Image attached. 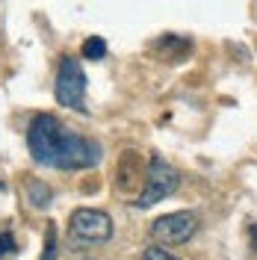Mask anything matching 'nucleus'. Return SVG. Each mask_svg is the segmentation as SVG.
I'll list each match as a JSON object with an SVG mask.
<instances>
[{"instance_id":"9b49d317","label":"nucleus","mask_w":257,"mask_h":260,"mask_svg":"<svg viewBox=\"0 0 257 260\" xmlns=\"http://www.w3.org/2000/svg\"><path fill=\"white\" fill-rule=\"evenodd\" d=\"M142 260H180V257L169 254V251L160 248V245H151V248H145V251H142Z\"/></svg>"},{"instance_id":"f03ea898","label":"nucleus","mask_w":257,"mask_h":260,"mask_svg":"<svg viewBox=\"0 0 257 260\" xmlns=\"http://www.w3.org/2000/svg\"><path fill=\"white\" fill-rule=\"evenodd\" d=\"M53 95H56V101H59L62 107L77 110V113H86V71H83L80 59L62 56V62L56 68Z\"/></svg>"},{"instance_id":"f257e3e1","label":"nucleus","mask_w":257,"mask_h":260,"mask_svg":"<svg viewBox=\"0 0 257 260\" xmlns=\"http://www.w3.org/2000/svg\"><path fill=\"white\" fill-rule=\"evenodd\" d=\"M27 148L39 166L50 169H92L101 160V145L77 130L65 127L56 115L39 113L27 127Z\"/></svg>"},{"instance_id":"6e6552de","label":"nucleus","mask_w":257,"mask_h":260,"mask_svg":"<svg viewBox=\"0 0 257 260\" xmlns=\"http://www.w3.org/2000/svg\"><path fill=\"white\" fill-rule=\"evenodd\" d=\"M80 53H83V59H104V56H107V42H104L101 36H92V39L83 42Z\"/></svg>"},{"instance_id":"423d86ee","label":"nucleus","mask_w":257,"mask_h":260,"mask_svg":"<svg viewBox=\"0 0 257 260\" xmlns=\"http://www.w3.org/2000/svg\"><path fill=\"white\" fill-rule=\"evenodd\" d=\"M157 45L172 50V53H169V59H172V62H180V59L189 53V48H192V42H189V39H183V36H172V32H169V36H163Z\"/></svg>"},{"instance_id":"9d476101","label":"nucleus","mask_w":257,"mask_h":260,"mask_svg":"<svg viewBox=\"0 0 257 260\" xmlns=\"http://www.w3.org/2000/svg\"><path fill=\"white\" fill-rule=\"evenodd\" d=\"M9 254H15V237L9 231H0V260Z\"/></svg>"},{"instance_id":"39448f33","label":"nucleus","mask_w":257,"mask_h":260,"mask_svg":"<svg viewBox=\"0 0 257 260\" xmlns=\"http://www.w3.org/2000/svg\"><path fill=\"white\" fill-rule=\"evenodd\" d=\"M198 231V219L189 210H177V213H166L160 219H154L151 225V237L163 245H180L186 240H192V234Z\"/></svg>"},{"instance_id":"f8f14e48","label":"nucleus","mask_w":257,"mask_h":260,"mask_svg":"<svg viewBox=\"0 0 257 260\" xmlns=\"http://www.w3.org/2000/svg\"><path fill=\"white\" fill-rule=\"evenodd\" d=\"M251 248L257 251V225H251Z\"/></svg>"},{"instance_id":"7ed1b4c3","label":"nucleus","mask_w":257,"mask_h":260,"mask_svg":"<svg viewBox=\"0 0 257 260\" xmlns=\"http://www.w3.org/2000/svg\"><path fill=\"white\" fill-rule=\"evenodd\" d=\"M177 186H180V172H177L172 162L163 160L160 154H154L151 162H148L145 189L136 195L133 207H151V204H157V201H163V198H169Z\"/></svg>"},{"instance_id":"1a4fd4ad","label":"nucleus","mask_w":257,"mask_h":260,"mask_svg":"<svg viewBox=\"0 0 257 260\" xmlns=\"http://www.w3.org/2000/svg\"><path fill=\"white\" fill-rule=\"evenodd\" d=\"M56 257V228H48V237H45V251H42V260H53Z\"/></svg>"},{"instance_id":"0eeeda50","label":"nucleus","mask_w":257,"mask_h":260,"mask_svg":"<svg viewBox=\"0 0 257 260\" xmlns=\"http://www.w3.org/2000/svg\"><path fill=\"white\" fill-rule=\"evenodd\" d=\"M27 198H30L33 207H48L50 204V189L42 183V180H27Z\"/></svg>"},{"instance_id":"20e7f679","label":"nucleus","mask_w":257,"mask_h":260,"mask_svg":"<svg viewBox=\"0 0 257 260\" xmlns=\"http://www.w3.org/2000/svg\"><path fill=\"white\" fill-rule=\"evenodd\" d=\"M68 234L77 245H101L113 237V219L104 210L80 207L68 219Z\"/></svg>"}]
</instances>
